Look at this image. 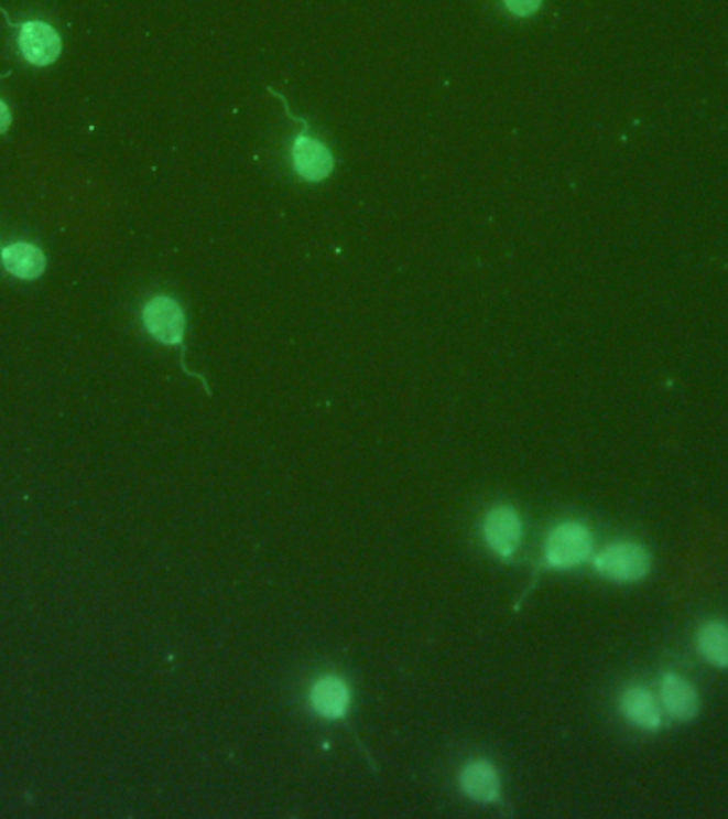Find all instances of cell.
<instances>
[{"mask_svg": "<svg viewBox=\"0 0 728 819\" xmlns=\"http://www.w3.org/2000/svg\"><path fill=\"white\" fill-rule=\"evenodd\" d=\"M269 93L284 105V111L287 114V118L294 125L301 127V131L292 137V143H290L292 173L301 182H305V184H322V182H326L335 173V166H337V159H335L330 146L312 134L307 118L292 114L290 103H287V99H285L280 90L269 88Z\"/></svg>", "mask_w": 728, "mask_h": 819, "instance_id": "1", "label": "cell"}, {"mask_svg": "<svg viewBox=\"0 0 728 819\" xmlns=\"http://www.w3.org/2000/svg\"><path fill=\"white\" fill-rule=\"evenodd\" d=\"M595 551V538L586 525L569 524L558 525L550 531L543 549L541 568L552 570H571L593 558Z\"/></svg>", "mask_w": 728, "mask_h": 819, "instance_id": "2", "label": "cell"}, {"mask_svg": "<svg viewBox=\"0 0 728 819\" xmlns=\"http://www.w3.org/2000/svg\"><path fill=\"white\" fill-rule=\"evenodd\" d=\"M145 331L164 346H180L182 357H186V310L175 297H152L141 312Z\"/></svg>", "mask_w": 728, "mask_h": 819, "instance_id": "3", "label": "cell"}, {"mask_svg": "<svg viewBox=\"0 0 728 819\" xmlns=\"http://www.w3.org/2000/svg\"><path fill=\"white\" fill-rule=\"evenodd\" d=\"M593 565L605 579L618 583H637L650 574L652 558L641 545L618 542L595 556Z\"/></svg>", "mask_w": 728, "mask_h": 819, "instance_id": "4", "label": "cell"}, {"mask_svg": "<svg viewBox=\"0 0 728 819\" xmlns=\"http://www.w3.org/2000/svg\"><path fill=\"white\" fill-rule=\"evenodd\" d=\"M18 31V45L29 65L50 66L58 61L63 52V39L54 26L41 20H32L20 24Z\"/></svg>", "mask_w": 728, "mask_h": 819, "instance_id": "5", "label": "cell"}, {"mask_svg": "<svg viewBox=\"0 0 728 819\" xmlns=\"http://www.w3.org/2000/svg\"><path fill=\"white\" fill-rule=\"evenodd\" d=\"M483 538L490 551L501 559L513 558L522 540V521L511 506H497L483 521Z\"/></svg>", "mask_w": 728, "mask_h": 819, "instance_id": "6", "label": "cell"}, {"mask_svg": "<svg viewBox=\"0 0 728 819\" xmlns=\"http://www.w3.org/2000/svg\"><path fill=\"white\" fill-rule=\"evenodd\" d=\"M349 698H351V691H349L348 683L335 675L322 677L314 683L312 693H309L312 707L317 715L333 721L348 718Z\"/></svg>", "mask_w": 728, "mask_h": 819, "instance_id": "7", "label": "cell"}, {"mask_svg": "<svg viewBox=\"0 0 728 819\" xmlns=\"http://www.w3.org/2000/svg\"><path fill=\"white\" fill-rule=\"evenodd\" d=\"M460 787L476 802H501V777L497 768L486 759H476L463 768Z\"/></svg>", "mask_w": 728, "mask_h": 819, "instance_id": "8", "label": "cell"}, {"mask_svg": "<svg viewBox=\"0 0 728 819\" xmlns=\"http://www.w3.org/2000/svg\"><path fill=\"white\" fill-rule=\"evenodd\" d=\"M661 702L666 713L677 721H691L697 718L698 693L684 677L669 672L661 683Z\"/></svg>", "mask_w": 728, "mask_h": 819, "instance_id": "9", "label": "cell"}, {"mask_svg": "<svg viewBox=\"0 0 728 819\" xmlns=\"http://www.w3.org/2000/svg\"><path fill=\"white\" fill-rule=\"evenodd\" d=\"M0 261L2 267L20 278V280H36L43 276L45 267H47V259L43 255V250L34 244L29 241H15L11 246H2L0 248Z\"/></svg>", "mask_w": 728, "mask_h": 819, "instance_id": "10", "label": "cell"}, {"mask_svg": "<svg viewBox=\"0 0 728 819\" xmlns=\"http://www.w3.org/2000/svg\"><path fill=\"white\" fill-rule=\"evenodd\" d=\"M620 709L624 718L641 730H659L663 723L659 700L652 696L650 689L641 688V686L624 689L620 698Z\"/></svg>", "mask_w": 728, "mask_h": 819, "instance_id": "11", "label": "cell"}, {"mask_svg": "<svg viewBox=\"0 0 728 819\" xmlns=\"http://www.w3.org/2000/svg\"><path fill=\"white\" fill-rule=\"evenodd\" d=\"M698 651L709 664L728 668V625L722 622L705 623L698 629Z\"/></svg>", "mask_w": 728, "mask_h": 819, "instance_id": "12", "label": "cell"}, {"mask_svg": "<svg viewBox=\"0 0 728 819\" xmlns=\"http://www.w3.org/2000/svg\"><path fill=\"white\" fill-rule=\"evenodd\" d=\"M501 4L509 15L526 20V18L537 15L543 7V0H501Z\"/></svg>", "mask_w": 728, "mask_h": 819, "instance_id": "13", "label": "cell"}, {"mask_svg": "<svg viewBox=\"0 0 728 819\" xmlns=\"http://www.w3.org/2000/svg\"><path fill=\"white\" fill-rule=\"evenodd\" d=\"M11 120H13V116H11L9 105H7L4 100L0 99V134H4V132L9 131Z\"/></svg>", "mask_w": 728, "mask_h": 819, "instance_id": "14", "label": "cell"}]
</instances>
